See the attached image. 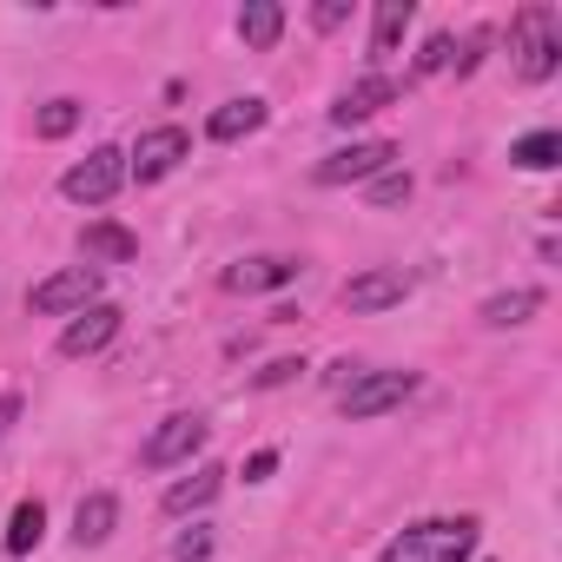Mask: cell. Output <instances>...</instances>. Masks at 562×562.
Instances as JSON below:
<instances>
[{
    "mask_svg": "<svg viewBox=\"0 0 562 562\" xmlns=\"http://www.w3.org/2000/svg\"><path fill=\"white\" fill-rule=\"evenodd\" d=\"M476 555V516H430L384 542L378 562H470Z\"/></svg>",
    "mask_w": 562,
    "mask_h": 562,
    "instance_id": "obj_1",
    "label": "cell"
},
{
    "mask_svg": "<svg viewBox=\"0 0 562 562\" xmlns=\"http://www.w3.org/2000/svg\"><path fill=\"white\" fill-rule=\"evenodd\" d=\"M555 8H522L516 27H509V54H516V74L522 80H549L562 67V34H555Z\"/></svg>",
    "mask_w": 562,
    "mask_h": 562,
    "instance_id": "obj_2",
    "label": "cell"
},
{
    "mask_svg": "<svg viewBox=\"0 0 562 562\" xmlns=\"http://www.w3.org/2000/svg\"><path fill=\"white\" fill-rule=\"evenodd\" d=\"M411 391H417V371H358V378L338 391V411H345L351 424H364V417L397 411Z\"/></svg>",
    "mask_w": 562,
    "mask_h": 562,
    "instance_id": "obj_3",
    "label": "cell"
},
{
    "mask_svg": "<svg viewBox=\"0 0 562 562\" xmlns=\"http://www.w3.org/2000/svg\"><path fill=\"white\" fill-rule=\"evenodd\" d=\"M126 186V153L120 146H93L80 166H67V179H60V192L74 199V205H106L113 192Z\"/></svg>",
    "mask_w": 562,
    "mask_h": 562,
    "instance_id": "obj_4",
    "label": "cell"
},
{
    "mask_svg": "<svg viewBox=\"0 0 562 562\" xmlns=\"http://www.w3.org/2000/svg\"><path fill=\"white\" fill-rule=\"evenodd\" d=\"M27 305H34L41 318H67V312H87V305H100V271H93V265L54 271V278H41V285L27 292Z\"/></svg>",
    "mask_w": 562,
    "mask_h": 562,
    "instance_id": "obj_5",
    "label": "cell"
},
{
    "mask_svg": "<svg viewBox=\"0 0 562 562\" xmlns=\"http://www.w3.org/2000/svg\"><path fill=\"white\" fill-rule=\"evenodd\" d=\"M186 153H192V133H186V126H153V133L133 139V153H126V179L153 186V179H166Z\"/></svg>",
    "mask_w": 562,
    "mask_h": 562,
    "instance_id": "obj_6",
    "label": "cell"
},
{
    "mask_svg": "<svg viewBox=\"0 0 562 562\" xmlns=\"http://www.w3.org/2000/svg\"><path fill=\"white\" fill-rule=\"evenodd\" d=\"M404 299H411V271H404V265H371V271H358L351 285H345V312H358V318L391 312V305H404Z\"/></svg>",
    "mask_w": 562,
    "mask_h": 562,
    "instance_id": "obj_7",
    "label": "cell"
},
{
    "mask_svg": "<svg viewBox=\"0 0 562 562\" xmlns=\"http://www.w3.org/2000/svg\"><path fill=\"white\" fill-rule=\"evenodd\" d=\"M205 430H212V424H205L199 411H179V417H166V424H159V430L146 437L139 463H146V470H172V463H186V457H192V450L205 443Z\"/></svg>",
    "mask_w": 562,
    "mask_h": 562,
    "instance_id": "obj_8",
    "label": "cell"
},
{
    "mask_svg": "<svg viewBox=\"0 0 562 562\" xmlns=\"http://www.w3.org/2000/svg\"><path fill=\"white\" fill-rule=\"evenodd\" d=\"M391 159H397V146L391 139H358V146H345V153H331V159H318V186H351V179H378V172H391Z\"/></svg>",
    "mask_w": 562,
    "mask_h": 562,
    "instance_id": "obj_9",
    "label": "cell"
},
{
    "mask_svg": "<svg viewBox=\"0 0 562 562\" xmlns=\"http://www.w3.org/2000/svg\"><path fill=\"white\" fill-rule=\"evenodd\" d=\"M120 338V305H87V312H74V325L60 331V358H93V351H106Z\"/></svg>",
    "mask_w": 562,
    "mask_h": 562,
    "instance_id": "obj_10",
    "label": "cell"
},
{
    "mask_svg": "<svg viewBox=\"0 0 562 562\" xmlns=\"http://www.w3.org/2000/svg\"><path fill=\"white\" fill-rule=\"evenodd\" d=\"M397 100H404V80L371 74V80H358V87H345V93H338L331 126H358V120H371V113H384V106H397Z\"/></svg>",
    "mask_w": 562,
    "mask_h": 562,
    "instance_id": "obj_11",
    "label": "cell"
},
{
    "mask_svg": "<svg viewBox=\"0 0 562 562\" xmlns=\"http://www.w3.org/2000/svg\"><path fill=\"white\" fill-rule=\"evenodd\" d=\"M80 251H87L93 271H100V265H133V258H139V238H133L126 225H106V218H100V225L80 232Z\"/></svg>",
    "mask_w": 562,
    "mask_h": 562,
    "instance_id": "obj_12",
    "label": "cell"
},
{
    "mask_svg": "<svg viewBox=\"0 0 562 562\" xmlns=\"http://www.w3.org/2000/svg\"><path fill=\"white\" fill-rule=\"evenodd\" d=\"M292 278H299L292 258H245V265L225 271V285L232 292H278V285H292Z\"/></svg>",
    "mask_w": 562,
    "mask_h": 562,
    "instance_id": "obj_13",
    "label": "cell"
},
{
    "mask_svg": "<svg viewBox=\"0 0 562 562\" xmlns=\"http://www.w3.org/2000/svg\"><path fill=\"white\" fill-rule=\"evenodd\" d=\"M113 522H120V503H113L106 490H93V496H80V509H74V542H80V549H100V542L113 536Z\"/></svg>",
    "mask_w": 562,
    "mask_h": 562,
    "instance_id": "obj_14",
    "label": "cell"
},
{
    "mask_svg": "<svg viewBox=\"0 0 562 562\" xmlns=\"http://www.w3.org/2000/svg\"><path fill=\"white\" fill-rule=\"evenodd\" d=\"M238 34H245V47L271 54L278 34H285V8H278V0H245V8H238Z\"/></svg>",
    "mask_w": 562,
    "mask_h": 562,
    "instance_id": "obj_15",
    "label": "cell"
},
{
    "mask_svg": "<svg viewBox=\"0 0 562 562\" xmlns=\"http://www.w3.org/2000/svg\"><path fill=\"white\" fill-rule=\"evenodd\" d=\"M225 490V470L218 463H205V470H192V476H179L172 490H166V516H186V509H205L212 496Z\"/></svg>",
    "mask_w": 562,
    "mask_h": 562,
    "instance_id": "obj_16",
    "label": "cell"
},
{
    "mask_svg": "<svg viewBox=\"0 0 562 562\" xmlns=\"http://www.w3.org/2000/svg\"><path fill=\"white\" fill-rule=\"evenodd\" d=\"M265 126V100H225L212 120H205V133L218 139V146H232V139H245V133H258Z\"/></svg>",
    "mask_w": 562,
    "mask_h": 562,
    "instance_id": "obj_17",
    "label": "cell"
},
{
    "mask_svg": "<svg viewBox=\"0 0 562 562\" xmlns=\"http://www.w3.org/2000/svg\"><path fill=\"white\" fill-rule=\"evenodd\" d=\"M536 312H542V292L522 285V292H496V299H483L476 318H483L490 331H509V325H522V318H536Z\"/></svg>",
    "mask_w": 562,
    "mask_h": 562,
    "instance_id": "obj_18",
    "label": "cell"
},
{
    "mask_svg": "<svg viewBox=\"0 0 562 562\" xmlns=\"http://www.w3.org/2000/svg\"><path fill=\"white\" fill-rule=\"evenodd\" d=\"M404 27H411V0H378V21H371V60H378V67L397 54Z\"/></svg>",
    "mask_w": 562,
    "mask_h": 562,
    "instance_id": "obj_19",
    "label": "cell"
},
{
    "mask_svg": "<svg viewBox=\"0 0 562 562\" xmlns=\"http://www.w3.org/2000/svg\"><path fill=\"white\" fill-rule=\"evenodd\" d=\"M509 159H516L522 172H549V166L562 159V133H549V126H542V133L516 139V146H509Z\"/></svg>",
    "mask_w": 562,
    "mask_h": 562,
    "instance_id": "obj_20",
    "label": "cell"
},
{
    "mask_svg": "<svg viewBox=\"0 0 562 562\" xmlns=\"http://www.w3.org/2000/svg\"><path fill=\"white\" fill-rule=\"evenodd\" d=\"M41 536H47V509L27 496V503L14 509V522H8V555H27V549H41Z\"/></svg>",
    "mask_w": 562,
    "mask_h": 562,
    "instance_id": "obj_21",
    "label": "cell"
},
{
    "mask_svg": "<svg viewBox=\"0 0 562 562\" xmlns=\"http://www.w3.org/2000/svg\"><path fill=\"white\" fill-rule=\"evenodd\" d=\"M74 126H80V100H47V106L34 113V133H41V139H67Z\"/></svg>",
    "mask_w": 562,
    "mask_h": 562,
    "instance_id": "obj_22",
    "label": "cell"
},
{
    "mask_svg": "<svg viewBox=\"0 0 562 562\" xmlns=\"http://www.w3.org/2000/svg\"><path fill=\"white\" fill-rule=\"evenodd\" d=\"M450 60H457V41H450V34H430L424 54H417V74H443Z\"/></svg>",
    "mask_w": 562,
    "mask_h": 562,
    "instance_id": "obj_23",
    "label": "cell"
},
{
    "mask_svg": "<svg viewBox=\"0 0 562 562\" xmlns=\"http://www.w3.org/2000/svg\"><path fill=\"white\" fill-rule=\"evenodd\" d=\"M411 199V179L404 172H378L371 179V205H404Z\"/></svg>",
    "mask_w": 562,
    "mask_h": 562,
    "instance_id": "obj_24",
    "label": "cell"
},
{
    "mask_svg": "<svg viewBox=\"0 0 562 562\" xmlns=\"http://www.w3.org/2000/svg\"><path fill=\"white\" fill-rule=\"evenodd\" d=\"M212 555V529H186L172 536V562H205Z\"/></svg>",
    "mask_w": 562,
    "mask_h": 562,
    "instance_id": "obj_25",
    "label": "cell"
},
{
    "mask_svg": "<svg viewBox=\"0 0 562 562\" xmlns=\"http://www.w3.org/2000/svg\"><path fill=\"white\" fill-rule=\"evenodd\" d=\"M351 21V0H318V8H312V27L318 34H331V27H345Z\"/></svg>",
    "mask_w": 562,
    "mask_h": 562,
    "instance_id": "obj_26",
    "label": "cell"
},
{
    "mask_svg": "<svg viewBox=\"0 0 562 562\" xmlns=\"http://www.w3.org/2000/svg\"><path fill=\"white\" fill-rule=\"evenodd\" d=\"M299 371H305L299 358H278V364H265V371H258V391H278V384H292Z\"/></svg>",
    "mask_w": 562,
    "mask_h": 562,
    "instance_id": "obj_27",
    "label": "cell"
},
{
    "mask_svg": "<svg viewBox=\"0 0 562 562\" xmlns=\"http://www.w3.org/2000/svg\"><path fill=\"white\" fill-rule=\"evenodd\" d=\"M278 470V450H258V457H245V483H265Z\"/></svg>",
    "mask_w": 562,
    "mask_h": 562,
    "instance_id": "obj_28",
    "label": "cell"
},
{
    "mask_svg": "<svg viewBox=\"0 0 562 562\" xmlns=\"http://www.w3.org/2000/svg\"><path fill=\"white\" fill-rule=\"evenodd\" d=\"M14 417H21V397L8 391V397H0V443H8V430H14Z\"/></svg>",
    "mask_w": 562,
    "mask_h": 562,
    "instance_id": "obj_29",
    "label": "cell"
}]
</instances>
